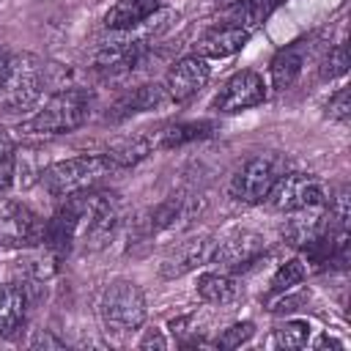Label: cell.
<instances>
[{"mask_svg":"<svg viewBox=\"0 0 351 351\" xmlns=\"http://www.w3.org/2000/svg\"><path fill=\"white\" fill-rule=\"evenodd\" d=\"M96 313H99V321H101L107 335L126 337L145 324L148 302H145L143 288L134 280L118 277V280L104 285L99 304H96Z\"/></svg>","mask_w":351,"mask_h":351,"instance_id":"cell-1","label":"cell"},{"mask_svg":"<svg viewBox=\"0 0 351 351\" xmlns=\"http://www.w3.org/2000/svg\"><path fill=\"white\" fill-rule=\"evenodd\" d=\"M8 66H11V58L0 52V90H3V82H5V77H8Z\"/></svg>","mask_w":351,"mask_h":351,"instance_id":"cell-31","label":"cell"},{"mask_svg":"<svg viewBox=\"0 0 351 351\" xmlns=\"http://www.w3.org/2000/svg\"><path fill=\"white\" fill-rule=\"evenodd\" d=\"M90 112H93V93L90 90L63 88L55 96H49L44 101V107L36 110V115L22 123V129L30 134H44V137L69 134V132H77L80 126H85Z\"/></svg>","mask_w":351,"mask_h":351,"instance_id":"cell-2","label":"cell"},{"mask_svg":"<svg viewBox=\"0 0 351 351\" xmlns=\"http://www.w3.org/2000/svg\"><path fill=\"white\" fill-rule=\"evenodd\" d=\"M115 167L112 162L101 154H77V156H69V159H60V162H52L41 170V186L63 200V197H71L77 192H85V189H93L104 176H110Z\"/></svg>","mask_w":351,"mask_h":351,"instance_id":"cell-3","label":"cell"},{"mask_svg":"<svg viewBox=\"0 0 351 351\" xmlns=\"http://www.w3.org/2000/svg\"><path fill=\"white\" fill-rule=\"evenodd\" d=\"M250 30L244 27H236V25H214L208 27L197 41H195V55L206 58V60H214V58H230L236 52L244 49V44L250 41Z\"/></svg>","mask_w":351,"mask_h":351,"instance_id":"cell-15","label":"cell"},{"mask_svg":"<svg viewBox=\"0 0 351 351\" xmlns=\"http://www.w3.org/2000/svg\"><path fill=\"white\" fill-rule=\"evenodd\" d=\"M16 176V148L8 134H0V195H5Z\"/></svg>","mask_w":351,"mask_h":351,"instance_id":"cell-25","label":"cell"},{"mask_svg":"<svg viewBox=\"0 0 351 351\" xmlns=\"http://www.w3.org/2000/svg\"><path fill=\"white\" fill-rule=\"evenodd\" d=\"M154 154V140H151V132H137V134H129V137H121L115 140L112 145H107L104 156L112 162V167H132L143 159H148Z\"/></svg>","mask_w":351,"mask_h":351,"instance_id":"cell-20","label":"cell"},{"mask_svg":"<svg viewBox=\"0 0 351 351\" xmlns=\"http://www.w3.org/2000/svg\"><path fill=\"white\" fill-rule=\"evenodd\" d=\"M167 99L165 88L156 85V82H145V85H134L129 88L126 93H121L110 110H107V121H126L132 115H140V112H151L156 107H162Z\"/></svg>","mask_w":351,"mask_h":351,"instance_id":"cell-14","label":"cell"},{"mask_svg":"<svg viewBox=\"0 0 351 351\" xmlns=\"http://www.w3.org/2000/svg\"><path fill=\"white\" fill-rule=\"evenodd\" d=\"M156 8H162V0H115L104 11V27L107 30H126L148 19Z\"/></svg>","mask_w":351,"mask_h":351,"instance_id":"cell-19","label":"cell"},{"mask_svg":"<svg viewBox=\"0 0 351 351\" xmlns=\"http://www.w3.org/2000/svg\"><path fill=\"white\" fill-rule=\"evenodd\" d=\"M252 335H255V324L252 321H236V324H230L228 329H222L217 335L214 346L217 348H239V346L250 343Z\"/></svg>","mask_w":351,"mask_h":351,"instance_id":"cell-26","label":"cell"},{"mask_svg":"<svg viewBox=\"0 0 351 351\" xmlns=\"http://www.w3.org/2000/svg\"><path fill=\"white\" fill-rule=\"evenodd\" d=\"M326 200V186L318 176L313 173H282L274 186L269 189L266 200L269 208L274 211H296V208H304V206H313V203H324Z\"/></svg>","mask_w":351,"mask_h":351,"instance_id":"cell-7","label":"cell"},{"mask_svg":"<svg viewBox=\"0 0 351 351\" xmlns=\"http://www.w3.org/2000/svg\"><path fill=\"white\" fill-rule=\"evenodd\" d=\"M332 228V214H329V203H313L296 211H285V222L280 228V236L288 247L293 250H304L313 241H318L326 230Z\"/></svg>","mask_w":351,"mask_h":351,"instance_id":"cell-10","label":"cell"},{"mask_svg":"<svg viewBox=\"0 0 351 351\" xmlns=\"http://www.w3.org/2000/svg\"><path fill=\"white\" fill-rule=\"evenodd\" d=\"M137 348H167V337L162 335V329H145V335L140 337V343H137Z\"/></svg>","mask_w":351,"mask_h":351,"instance_id":"cell-28","label":"cell"},{"mask_svg":"<svg viewBox=\"0 0 351 351\" xmlns=\"http://www.w3.org/2000/svg\"><path fill=\"white\" fill-rule=\"evenodd\" d=\"M195 291H197V296H200L203 302L219 304V307L239 302L241 293H244L241 285H239V280L233 277V271H225V269H222V271H203V274L197 277Z\"/></svg>","mask_w":351,"mask_h":351,"instance_id":"cell-18","label":"cell"},{"mask_svg":"<svg viewBox=\"0 0 351 351\" xmlns=\"http://www.w3.org/2000/svg\"><path fill=\"white\" fill-rule=\"evenodd\" d=\"M282 0H239L233 5H228V16L225 25H236L244 30H258L280 5Z\"/></svg>","mask_w":351,"mask_h":351,"instance_id":"cell-21","label":"cell"},{"mask_svg":"<svg viewBox=\"0 0 351 351\" xmlns=\"http://www.w3.org/2000/svg\"><path fill=\"white\" fill-rule=\"evenodd\" d=\"M307 277V266L302 258H288L285 263L277 266V271L271 274L269 280V296L274 293H282V291H291V288H299Z\"/></svg>","mask_w":351,"mask_h":351,"instance_id":"cell-22","label":"cell"},{"mask_svg":"<svg viewBox=\"0 0 351 351\" xmlns=\"http://www.w3.org/2000/svg\"><path fill=\"white\" fill-rule=\"evenodd\" d=\"M27 321V291L19 282H0V337L14 340Z\"/></svg>","mask_w":351,"mask_h":351,"instance_id":"cell-16","label":"cell"},{"mask_svg":"<svg viewBox=\"0 0 351 351\" xmlns=\"http://www.w3.org/2000/svg\"><path fill=\"white\" fill-rule=\"evenodd\" d=\"M313 346H315V348H326V346H329V348H343V343H340L337 337H329V335H321Z\"/></svg>","mask_w":351,"mask_h":351,"instance_id":"cell-30","label":"cell"},{"mask_svg":"<svg viewBox=\"0 0 351 351\" xmlns=\"http://www.w3.org/2000/svg\"><path fill=\"white\" fill-rule=\"evenodd\" d=\"M266 101V82L258 71L252 69H241L236 74H230L222 88L217 90V96L211 99V110L214 112H241V110H252L258 104Z\"/></svg>","mask_w":351,"mask_h":351,"instance_id":"cell-8","label":"cell"},{"mask_svg":"<svg viewBox=\"0 0 351 351\" xmlns=\"http://www.w3.org/2000/svg\"><path fill=\"white\" fill-rule=\"evenodd\" d=\"M214 129H217L214 121H170V123H162L148 132L154 140V151H170V148L195 143V140L211 134Z\"/></svg>","mask_w":351,"mask_h":351,"instance_id":"cell-17","label":"cell"},{"mask_svg":"<svg viewBox=\"0 0 351 351\" xmlns=\"http://www.w3.org/2000/svg\"><path fill=\"white\" fill-rule=\"evenodd\" d=\"M47 219H41L27 203L0 200V247L3 250H36L44 241Z\"/></svg>","mask_w":351,"mask_h":351,"instance_id":"cell-6","label":"cell"},{"mask_svg":"<svg viewBox=\"0 0 351 351\" xmlns=\"http://www.w3.org/2000/svg\"><path fill=\"white\" fill-rule=\"evenodd\" d=\"M285 173V162L277 154H255L247 162H241L236 167V173L228 181V195L236 203L244 206H258L266 200L269 189L274 186V181Z\"/></svg>","mask_w":351,"mask_h":351,"instance_id":"cell-5","label":"cell"},{"mask_svg":"<svg viewBox=\"0 0 351 351\" xmlns=\"http://www.w3.org/2000/svg\"><path fill=\"white\" fill-rule=\"evenodd\" d=\"M263 252H266V239L258 230L233 228L217 239L211 263H219L225 271H241V269L252 266L255 261H261Z\"/></svg>","mask_w":351,"mask_h":351,"instance_id":"cell-9","label":"cell"},{"mask_svg":"<svg viewBox=\"0 0 351 351\" xmlns=\"http://www.w3.org/2000/svg\"><path fill=\"white\" fill-rule=\"evenodd\" d=\"M313 52V41L310 38H299L293 44H285L282 49L274 52V58L269 60V80L274 90H288L304 71V63Z\"/></svg>","mask_w":351,"mask_h":351,"instance_id":"cell-13","label":"cell"},{"mask_svg":"<svg viewBox=\"0 0 351 351\" xmlns=\"http://www.w3.org/2000/svg\"><path fill=\"white\" fill-rule=\"evenodd\" d=\"M44 93V69L41 60L30 52L11 58L8 77L0 90V110L8 115H22L38 104Z\"/></svg>","mask_w":351,"mask_h":351,"instance_id":"cell-4","label":"cell"},{"mask_svg":"<svg viewBox=\"0 0 351 351\" xmlns=\"http://www.w3.org/2000/svg\"><path fill=\"white\" fill-rule=\"evenodd\" d=\"M214 244H217V236L211 233H200L195 239H186L181 241L159 266V274L165 280H176V277H184L206 263H211V255H214Z\"/></svg>","mask_w":351,"mask_h":351,"instance_id":"cell-12","label":"cell"},{"mask_svg":"<svg viewBox=\"0 0 351 351\" xmlns=\"http://www.w3.org/2000/svg\"><path fill=\"white\" fill-rule=\"evenodd\" d=\"M271 343L277 348H304L310 343V324L302 318H291L274 326Z\"/></svg>","mask_w":351,"mask_h":351,"instance_id":"cell-23","label":"cell"},{"mask_svg":"<svg viewBox=\"0 0 351 351\" xmlns=\"http://www.w3.org/2000/svg\"><path fill=\"white\" fill-rule=\"evenodd\" d=\"M346 71H348V49H346V41H337L321 58V80H337Z\"/></svg>","mask_w":351,"mask_h":351,"instance_id":"cell-24","label":"cell"},{"mask_svg":"<svg viewBox=\"0 0 351 351\" xmlns=\"http://www.w3.org/2000/svg\"><path fill=\"white\" fill-rule=\"evenodd\" d=\"M217 3H219V5H225V8H228V5H233V3H239V0H217Z\"/></svg>","mask_w":351,"mask_h":351,"instance_id":"cell-32","label":"cell"},{"mask_svg":"<svg viewBox=\"0 0 351 351\" xmlns=\"http://www.w3.org/2000/svg\"><path fill=\"white\" fill-rule=\"evenodd\" d=\"M30 346H33V348H63V340H58V337L49 335V332H38V335L30 340Z\"/></svg>","mask_w":351,"mask_h":351,"instance_id":"cell-29","label":"cell"},{"mask_svg":"<svg viewBox=\"0 0 351 351\" xmlns=\"http://www.w3.org/2000/svg\"><path fill=\"white\" fill-rule=\"evenodd\" d=\"M326 115L332 118V121H340V123H346L348 121V115H351V99H348V88H337V93L329 99V104H326Z\"/></svg>","mask_w":351,"mask_h":351,"instance_id":"cell-27","label":"cell"},{"mask_svg":"<svg viewBox=\"0 0 351 351\" xmlns=\"http://www.w3.org/2000/svg\"><path fill=\"white\" fill-rule=\"evenodd\" d=\"M208 80H211L208 60L192 52V55H184L181 60H176L167 69L162 88H165V93H167V99L173 104H186L189 99H195L206 88Z\"/></svg>","mask_w":351,"mask_h":351,"instance_id":"cell-11","label":"cell"}]
</instances>
